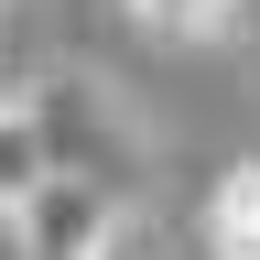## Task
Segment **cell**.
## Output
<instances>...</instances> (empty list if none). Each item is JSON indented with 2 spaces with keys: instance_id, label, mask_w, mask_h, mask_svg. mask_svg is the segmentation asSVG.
<instances>
[{
  "instance_id": "cell-1",
  "label": "cell",
  "mask_w": 260,
  "mask_h": 260,
  "mask_svg": "<svg viewBox=\"0 0 260 260\" xmlns=\"http://www.w3.org/2000/svg\"><path fill=\"white\" fill-rule=\"evenodd\" d=\"M22 109H32V141H44V174H87L109 195L141 184V130H130V109L98 76H76V65H65V76H32Z\"/></svg>"
},
{
  "instance_id": "cell-2",
  "label": "cell",
  "mask_w": 260,
  "mask_h": 260,
  "mask_svg": "<svg viewBox=\"0 0 260 260\" xmlns=\"http://www.w3.org/2000/svg\"><path fill=\"white\" fill-rule=\"evenodd\" d=\"M119 206H130V195L87 184V174H32V195L11 206V249H22V260H76Z\"/></svg>"
},
{
  "instance_id": "cell-3",
  "label": "cell",
  "mask_w": 260,
  "mask_h": 260,
  "mask_svg": "<svg viewBox=\"0 0 260 260\" xmlns=\"http://www.w3.org/2000/svg\"><path fill=\"white\" fill-rule=\"evenodd\" d=\"M195 239H206V260H260V152H239V162L206 184Z\"/></svg>"
},
{
  "instance_id": "cell-4",
  "label": "cell",
  "mask_w": 260,
  "mask_h": 260,
  "mask_svg": "<svg viewBox=\"0 0 260 260\" xmlns=\"http://www.w3.org/2000/svg\"><path fill=\"white\" fill-rule=\"evenodd\" d=\"M130 22L152 32V44H239L260 0H119Z\"/></svg>"
},
{
  "instance_id": "cell-5",
  "label": "cell",
  "mask_w": 260,
  "mask_h": 260,
  "mask_svg": "<svg viewBox=\"0 0 260 260\" xmlns=\"http://www.w3.org/2000/svg\"><path fill=\"white\" fill-rule=\"evenodd\" d=\"M76 260H162V249H152V228H141V217H130V206H119V217H109V228H98V239H87Z\"/></svg>"
}]
</instances>
